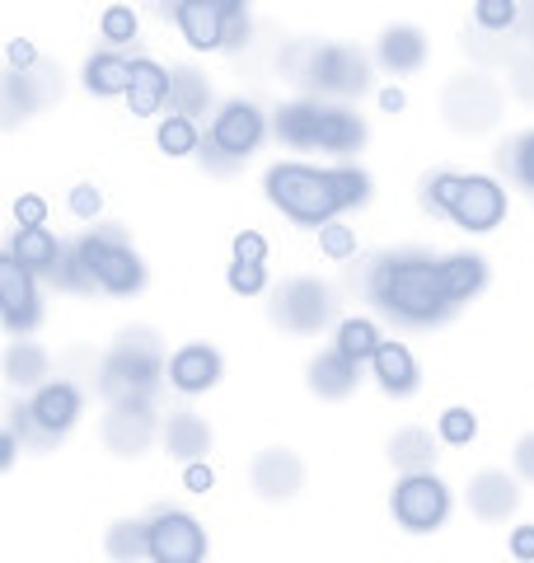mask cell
Returning a JSON list of instances; mask_svg holds the SVG:
<instances>
[{"instance_id": "277c9868", "label": "cell", "mask_w": 534, "mask_h": 563, "mask_svg": "<svg viewBox=\"0 0 534 563\" xmlns=\"http://www.w3.org/2000/svg\"><path fill=\"white\" fill-rule=\"evenodd\" d=\"M277 136L287 146H319L333 155H352L366 141L361 118L347 109H324V103H287L277 113Z\"/></svg>"}, {"instance_id": "8992f818", "label": "cell", "mask_w": 534, "mask_h": 563, "mask_svg": "<svg viewBox=\"0 0 534 563\" xmlns=\"http://www.w3.org/2000/svg\"><path fill=\"white\" fill-rule=\"evenodd\" d=\"M389 507H394V521L403 526V531L426 536V531H436V526L450 517V488H445L432 470H408L403 479L394 484Z\"/></svg>"}, {"instance_id": "7a4b0ae2", "label": "cell", "mask_w": 534, "mask_h": 563, "mask_svg": "<svg viewBox=\"0 0 534 563\" xmlns=\"http://www.w3.org/2000/svg\"><path fill=\"white\" fill-rule=\"evenodd\" d=\"M370 296L385 314H394L403 324H436L455 310L441 263L432 258H385L370 273Z\"/></svg>"}, {"instance_id": "b9f144b4", "label": "cell", "mask_w": 534, "mask_h": 563, "mask_svg": "<svg viewBox=\"0 0 534 563\" xmlns=\"http://www.w3.org/2000/svg\"><path fill=\"white\" fill-rule=\"evenodd\" d=\"M5 57H10V66H14V70H29V66H38V47H33L29 38H10Z\"/></svg>"}, {"instance_id": "f1b7e54d", "label": "cell", "mask_w": 534, "mask_h": 563, "mask_svg": "<svg viewBox=\"0 0 534 563\" xmlns=\"http://www.w3.org/2000/svg\"><path fill=\"white\" fill-rule=\"evenodd\" d=\"M47 376V352L33 347V343H20L5 352V380L10 385H43Z\"/></svg>"}, {"instance_id": "30bf717a", "label": "cell", "mask_w": 534, "mask_h": 563, "mask_svg": "<svg viewBox=\"0 0 534 563\" xmlns=\"http://www.w3.org/2000/svg\"><path fill=\"white\" fill-rule=\"evenodd\" d=\"M263 132H267V122L258 113V103L230 99L216 113V122H211V151L225 155V161H248V155L258 151Z\"/></svg>"}, {"instance_id": "f546056e", "label": "cell", "mask_w": 534, "mask_h": 563, "mask_svg": "<svg viewBox=\"0 0 534 563\" xmlns=\"http://www.w3.org/2000/svg\"><path fill=\"white\" fill-rule=\"evenodd\" d=\"M155 141H159V151H165V155H192V151H198V128H192V118L169 113L165 122H159Z\"/></svg>"}, {"instance_id": "8d00e7d4", "label": "cell", "mask_w": 534, "mask_h": 563, "mask_svg": "<svg viewBox=\"0 0 534 563\" xmlns=\"http://www.w3.org/2000/svg\"><path fill=\"white\" fill-rule=\"evenodd\" d=\"M70 211H76L80 221H94L99 211H103V192L94 184H80V188H70Z\"/></svg>"}, {"instance_id": "74e56055", "label": "cell", "mask_w": 534, "mask_h": 563, "mask_svg": "<svg viewBox=\"0 0 534 563\" xmlns=\"http://www.w3.org/2000/svg\"><path fill=\"white\" fill-rule=\"evenodd\" d=\"M511 165H515V174H521V184H525V188H534V132L515 141Z\"/></svg>"}, {"instance_id": "836d02e7", "label": "cell", "mask_w": 534, "mask_h": 563, "mask_svg": "<svg viewBox=\"0 0 534 563\" xmlns=\"http://www.w3.org/2000/svg\"><path fill=\"white\" fill-rule=\"evenodd\" d=\"M515 14H521V5H515V0H474V20H478V29L502 33V29L515 24Z\"/></svg>"}, {"instance_id": "484cf974", "label": "cell", "mask_w": 534, "mask_h": 563, "mask_svg": "<svg viewBox=\"0 0 534 563\" xmlns=\"http://www.w3.org/2000/svg\"><path fill=\"white\" fill-rule=\"evenodd\" d=\"M207 99H211V85H207L202 70L178 66V70H174V80H169V103H174V113L192 118V113H202V109H207Z\"/></svg>"}, {"instance_id": "60d3db41", "label": "cell", "mask_w": 534, "mask_h": 563, "mask_svg": "<svg viewBox=\"0 0 534 563\" xmlns=\"http://www.w3.org/2000/svg\"><path fill=\"white\" fill-rule=\"evenodd\" d=\"M235 258L263 263V258H267V240H263L258 231H240V235H235Z\"/></svg>"}, {"instance_id": "4fadbf2b", "label": "cell", "mask_w": 534, "mask_h": 563, "mask_svg": "<svg viewBox=\"0 0 534 563\" xmlns=\"http://www.w3.org/2000/svg\"><path fill=\"white\" fill-rule=\"evenodd\" d=\"M174 20L183 29V38L192 52H216L230 43V14L216 5V0H178L174 5Z\"/></svg>"}, {"instance_id": "ab89813d", "label": "cell", "mask_w": 534, "mask_h": 563, "mask_svg": "<svg viewBox=\"0 0 534 563\" xmlns=\"http://www.w3.org/2000/svg\"><path fill=\"white\" fill-rule=\"evenodd\" d=\"M183 488L188 493H211V488H216V474H211L207 461H188L183 465Z\"/></svg>"}, {"instance_id": "d590c367", "label": "cell", "mask_w": 534, "mask_h": 563, "mask_svg": "<svg viewBox=\"0 0 534 563\" xmlns=\"http://www.w3.org/2000/svg\"><path fill=\"white\" fill-rule=\"evenodd\" d=\"M225 282H230V291H240V296H258L267 287V268H263V263L235 258V263H230V273H225Z\"/></svg>"}, {"instance_id": "ffe728a7", "label": "cell", "mask_w": 534, "mask_h": 563, "mask_svg": "<svg viewBox=\"0 0 534 563\" xmlns=\"http://www.w3.org/2000/svg\"><path fill=\"white\" fill-rule=\"evenodd\" d=\"M159 442H165V451L174 455V461H202L207 446H211V428L198 418V413H188V409H178L169 413L165 422V432H159Z\"/></svg>"}, {"instance_id": "52a82bcc", "label": "cell", "mask_w": 534, "mask_h": 563, "mask_svg": "<svg viewBox=\"0 0 534 563\" xmlns=\"http://www.w3.org/2000/svg\"><path fill=\"white\" fill-rule=\"evenodd\" d=\"M159 380V357L151 343L127 339L113 347V357L103 362V395L113 404H127V399H146Z\"/></svg>"}, {"instance_id": "4dcf8cb0", "label": "cell", "mask_w": 534, "mask_h": 563, "mask_svg": "<svg viewBox=\"0 0 534 563\" xmlns=\"http://www.w3.org/2000/svg\"><path fill=\"white\" fill-rule=\"evenodd\" d=\"M436 432H441L445 446H469L474 437H478V413H469V409H445L441 422H436Z\"/></svg>"}, {"instance_id": "5bb4252c", "label": "cell", "mask_w": 534, "mask_h": 563, "mask_svg": "<svg viewBox=\"0 0 534 563\" xmlns=\"http://www.w3.org/2000/svg\"><path fill=\"white\" fill-rule=\"evenodd\" d=\"M221 380V352L207 343H188L169 357V385L178 395H207Z\"/></svg>"}, {"instance_id": "9a60e30c", "label": "cell", "mask_w": 534, "mask_h": 563, "mask_svg": "<svg viewBox=\"0 0 534 563\" xmlns=\"http://www.w3.org/2000/svg\"><path fill=\"white\" fill-rule=\"evenodd\" d=\"M29 418L38 422V432H47V437L70 432L76 418H80V390L70 380L38 385V395H33V404H29Z\"/></svg>"}, {"instance_id": "d6986e66", "label": "cell", "mask_w": 534, "mask_h": 563, "mask_svg": "<svg viewBox=\"0 0 534 563\" xmlns=\"http://www.w3.org/2000/svg\"><path fill=\"white\" fill-rule=\"evenodd\" d=\"M169 70L155 66L151 57H136L132 62V90H127V103H132V118H155L159 109H165L169 99Z\"/></svg>"}, {"instance_id": "8fae6325", "label": "cell", "mask_w": 534, "mask_h": 563, "mask_svg": "<svg viewBox=\"0 0 534 563\" xmlns=\"http://www.w3.org/2000/svg\"><path fill=\"white\" fill-rule=\"evenodd\" d=\"M305 80L329 95H361V90H370V66L356 47H319L310 57Z\"/></svg>"}, {"instance_id": "f6af8a7d", "label": "cell", "mask_w": 534, "mask_h": 563, "mask_svg": "<svg viewBox=\"0 0 534 563\" xmlns=\"http://www.w3.org/2000/svg\"><path fill=\"white\" fill-rule=\"evenodd\" d=\"M403 103H408V99H403V90H394V85H389V90H380V109H385V113H403Z\"/></svg>"}, {"instance_id": "ac0fdd59", "label": "cell", "mask_w": 534, "mask_h": 563, "mask_svg": "<svg viewBox=\"0 0 534 563\" xmlns=\"http://www.w3.org/2000/svg\"><path fill=\"white\" fill-rule=\"evenodd\" d=\"M370 376L380 380L385 395H413L418 390V362H413V352H408L403 343H394V339H385L376 347V357H370Z\"/></svg>"}, {"instance_id": "cb8c5ba5", "label": "cell", "mask_w": 534, "mask_h": 563, "mask_svg": "<svg viewBox=\"0 0 534 563\" xmlns=\"http://www.w3.org/2000/svg\"><path fill=\"white\" fill-rule=\"evenodd\" d=\"M10 254L33 273H52L57 268V258H62V244H57V235H52L47 225H20V235L10 240Z\"/></svg>"}, {"instance_id": "d6a6232c", "label": "cell", "mask_w": 534, "mask_h": 563, "mask_svg": "<svg viewBox=\"0 0 534 563\" xmlns=\"http://www.w3.org/2000/svg\"><path fill=\"white\" fill-rule=\"evenodd\" d=\"M109 554H113V559H136V554H146V559H151L146 526H132V521L113 526V536H109Z\"/></svg>"}, {"instance_id": "7bdbcfd3", "label": "cell", "mask_w": 534, "mask_h": 563, "mask_svg": "<svg viewBox=\"0 0 534 563\" xmlns=\"http://www.w3.org/2000/svg\"><path fill=\"white\" fill-rule=\"evenodd\" d=\"M511 554L521 563L534 559V526H515V531H511Z\"/></svg>"}, {"instance_id": "e0dca14e", "label": "cell", "mask_w": 534, "mask_h": 563, "mask_svg": "<svg viewBox=\"0 0 534 563\" xmlns=\"http://www.w3.org/2000/svg\"><path fill=\"white\" fill-rule=\"evenodd\" d=\"M300 484H305V470H300V461H296L291 451H267V455H258V465H254V488L263 493L267 503L296 498Z\"/></svg>"}, {"instance_id": "d4e9b609", "label": "cell", "mask_w": 534, "mask_h": 563, "mask_svg": "<svg viewBox=\"0 0 534 563\" xmlns=\"http://www.w3.org/2000/svg\"><path fill=\"white\" fill-rule=\"evenodd\" d=\"M441 273H445V291H450V301L459 306L488 282V263L478 254H455V258H441Z\"/></svg>"}, {"instance_id": "5b68a950", "label": "cell", "mask_w": 534, "mask_h": 563, "mask_svg": "<svg viewBox=\"0 0 534 563\" xmlns=\"http://www.w3.org/2000/svg\"><path fill=\"white\" fill-rule=\"evenodd\" d=\"M76 258L89 277V287H103L109 296H132L146 282V263H141L118 235H85L76 244Z\"/></svg>"}, {"instance_id": "ee69618b", "label": "cell", "mask_w": 534, "mask_h": 563, "mask_svg": "<svg viewBox=\"0 0 534 563\" xmlns=\"http://www.w3.org/2000/svg\"><path fill=\"white\" fill-rule=\"evenodd\" d=\"M515 470H521L525 479H534V432L521 437V446H515Z\"/></svg>"}, {"instance_id": "1f68e13d", "label": "cell", "mask_w": 534, "mask_h": 563, "mask_svg": "<svg viewBox=\"0 0 534 563\" xmlns=\"http://www.w3.org/2000/svg\"><path fill=\"white\" fill-rule=\"evenodd\" d=\"M136 29H141V20H136V10H132V5H109V10H103V20H99V33H103V38H109L113 47L132 43V38H136Z\"/></svg>"}, {"instance_id": "4316f807", "label": "cell", "mask_w": 534, "mask_h": 563, "mask_svg": "<svg viewBox=\"0 0 534 563\" xmlns=\"http://www.w3.org/2000/svg\"><path fill=\"white\" fill-rule=\"evenodd\" d=\"M380 343H385V339H380V329L370 324V320H343V324H337V343H333V347L361 366V362L376 357Z\"/></svg>"}, {"instance_id": "bcb514c9", "label": "cell", "mask_w": 534, "mask_h": 563, "mask_svg": "<svg viewBox=\"0 0 534 563\" xmlns=\"http://www.w3.org/2000/svg\"><path fill=\"white\" fill-rule=\"evenodd\" d=\"M216 5L230 14V20H244V0H216Z\"/></svg>"}, {"instance_id": "6da1fadb", "label": "cell", "mask_w": 534, "mask_h": 563, "mask_svg": "<svg viewBox=\"0 0 534 563\" xmlns=\"http://www.w3.org/2000/svg\"><path fill=\"white\" fill-rule=\"evenodd\" d=\"M370 198V179L361 169H310V165H272L267 169V202L296 225H329L343 207H361Z\"/></svg>"}, {"instance_id": "603a6c76", "label": "cell", "mask_w": 534, "mask_h": 563, "mask_svg": "<svg viewBox=\"0 0 534 563\" xmlns=\"http://www.w3.org/2000/svg\"><path fill=\"white\" fill-rule=\"evenodd\" d=\"M85 90L99 95V99L127 95L132 90V62L118 57V52H99V57H89V66H85Z\"/></svg>"}, {"instance_id": "7402d4cb", "label": "cell", "mask_w": 534, "mask_h": 563, "mask_svg": "<svg viewBox=\"0 0 534 563\" xmlns=\"http://www.w3.org/2000/svg\"><path fill=\"white\" fill-rule=\"evenodd\" d=\"M380 66L385 70H418L426 62V38L413 24H394L380 33Z\"/></svg>"}, {"instance_id": "83f0119b", "label": "cell", "mask_w": 534, "mask_h": 563, "mask_svg": "<svg viewBox=\"0 0 534 563\" xmlns=\"http://www.w3.org/2000/svg\"><path fill=\"white\" fill-rule=\"evenodd\" d=\"M389 461H394L399 470H432V461H436L432 437H426L422 428L394 432V442H389Z\"/></svg>"}, {"instance_id": "ba28073f", "label": "cell", "mask_w": 534, "mask_h": 563, "mask_svg": "<svg viewBox=\"0 0 534 563\" xmlns=\"http://www.w3.org/2000/svg\"><path fill=\"white\" fill-rule=\"evenodd\" d=\"M329 314H333V296L314 277H291L272 301V320L291 333H319L329 324Z\"/></svg>"}, {"instance_id": "f35d334b", "label": "cell", "mask_w": 534, "mask_h": 563, "mask_svg": "<svg viewBox=\"0 0 534 563\" xmlns=\"http://www.w3.org/2000/svg\"><path fill=\"white\" fill-rule=\"evenodd\" d=\"M14 221L20 225H43L47 221V202L38 198V192H24V198L14 202Z\"/></svg>"}, {"instance_id": "e575fe53", "label": "cell", "mask_w": 534, "mask_h": 563, "mask_svg": "<svg viewBox=\"0 0 534 563\" xmlns=\"http://www.w3.org/2000/svg\"><path fill=\"white\" fill-rule=\"evenodd\" d=\"M319 250H324L333 263H343V258L356 254V231H352V225H337V221L319 225Z\"/></svg>"}, {"instance_id": "44dd1931", "label": "cell", "mask_w": 534, "mask_h": 563, "mask_svg": "<svg viewBox=\"0 0 534 563\" xmlns=\"http://www.w3.org/2000/svg\"><path fill=\"white\" fill-rule=\"evenodd\" d=\"M361 366H356L352 357H343V352H319V357L310 362V390L319 395V399H347L352 390H356V376Z\"/></svg>"}, {"instance_id": "2e32d148", "label": "cell", "mask_w": 534, "mask_h": 563, "mask_svg": "<svg viewBox=\"0 0 534 563\" xmlns=\"http://www.w3.org/2000/svg\"><path fill=\"white\" fill-rule=\"evenodd\" d=\"M515 503H521V493H515V479L507 470H483L474 474L469 484V512L483 517V521H507L515 512Z\"/></svg>"}, {"instance_id": "7c38bea8", "label": "cell", "mask_w": 534, "mask_h": 563, "mask_svg": "<svg viewBox=\"0 0 534 563\" xmlns=\"http://www.w3.org/2000/svg\"><path fill=\"white\" fill-rule=\"evenodd\" d=\"M38 273L24 268L14 254L0 258V314H5V329L10 333H29L38 324Z\"/></svg>"}, {"instance_id": "3957f363", "label": "cell", "mask_w": 534, "mask_h": 563, "mask_svg": "<svg viewBox=\"0 0 534 563\" xmlns=\"http://www.w3.org/2000/svg\"><path fill=\"white\" fill-rule=\"evenodd\" d=\"M426 202L441 207L469 235H488L507 217V192L488 174H436L426 179Z\"/></svg>"}, {"instance_id": "9c48e42d", "label": "cell", "mask_w": 534, "mask_h": 563, "mask_svg": "<svg viewBox=\"0 0 534 563\" xmlns=\"http://www.w3.org/2000/svg\"><path fill=\"white\" fill-rule=\"evenodd\" d=\"M146 540H151V559L155 563H198L207 559V531L198 517L188 512H159L146 521Z\"/></svg>"}]
</instances>
